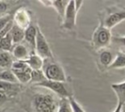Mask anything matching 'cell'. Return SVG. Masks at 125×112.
I'll return each instance as SVG.
<instances>
[{
    "instance_id": "obj_2",
    "label": "cell",
    "mask_w": 125,
    "mask_h": 112,
    "mask_svg": "<svg viewBox=\"0 0 125 112\" xmlns=\"http://www.w3.org/2000/svg\"><path fill=\"white\" fill-rule=\"evenodd\" d=\"M111 38L112 36H111V29L106 28L104 23L101 22L94 31L92 36V45L96 50H103L110 45L111 42Z\"/></svg>"
},
{
    "instance_id": "obj_30",
    "label": "cell",
    "mask_w": 125,
    "mask_h": 112,
    "mask_svg": "<svg viewBox=\"0 0 125 112\" xmlns=\"http://www.w3.org/2000/svg\"><path fill=\"white\" fill-rule=\"evenodd\" d=\"M6 95L4 94V93L3 92H0V104L1 103H3L4 101H6Z\"/></svg>"
},
{
    "instance_id": "obj_6",
    "label": "cell",
    "mask_w": 125,
    "mask_h": 112,
    "mask_svg": "<svg viewBox=\"0 0 125 112\" xmlns=\"http://www.w3.org/2000/svg\"><path fill=\"white\" fill-rule=\"evenodd\" d=\"M78 11L75 8V4L74 0L69 1L64 16L62 18V28L67 30H72L76 24V16Z\"/></svg>"
},
{
    "instance_id": "obj_31",
    "label": "cell",
    "mask_w": 125,
    "mask_h": 112,
    "mask_svg": "<svg viewBox=\"0 0 125 112\" xmlns=\"http://www.w3.org/2000/svg\"><path fill=\"white\" fill-rule=\"evenodd\" d=\"M122 108H123V105L119 104V103H117V105H116V108L115 109V110L113 112H121Z\"/></svg>"
},
{
    "instance_id": "obj_13",
    "label": "cell",
    "mask_w": 125,
    "mask_h": 112,
    "mask_svg": "<svg viewBox=\"0 0 125 112\" xmlns=\"http://www.w3.org/2000/svg\"><path fill=\"white\" fill-rule=\"evenodd\" d=\"M99 60L103 67L109 68V67L112 63L114 58H113L112 53L105 48V49H103V50H100V53H99Z\"/></svg>"
},
{
    "instance_id": "obj_21",
    "label": "cell",
    "mask_w": 125,
    "mask_h": 112,
    "mask_svg": "<svg viewBox=\"0 0 125 112\" xmlns=\"http://www.w3.org/2000/svg\"><path fill=\"white\" fill-rule=\"evenodd\" d=\"M57 112H72L68 98H61L58 101Z\"/></svg>"
},
{
    "instance_id": "obj_22",
    "label": "cell",
    "mask_w": 125,
    "mask_h": 112,
    "mask_svg": "<svg viewBox=\"0 0 125 112\" xmlns=\"http://www.w3.org/2000/svg\"><path fill=\"white\" fill-rule=\"evenodd\" d=\"M16 87H17L16 84H11V83L0 80V92H3L5 94V92L15 91L16 89Z\"/></svg>"
},
{
    "instance_id": "obj_1",
    "label": "cell",
    "mask_w": 125,
    "mask_h": 112,
    "mask_svg": "<svg viewBox=\"0 0 125 112\" xmlns=\"http://www.w3.org/2000/svg\"><path fill=\"white\" fill-rule=\"evenodd\" d=\"M42 72L45 75V79L48 80L63 82L66 81V74L62 67L54 61L53 59H46L44 60Z\"/></svg>"
},
{
    "instance_id": "obj_9",
    "label": "cell",
    "mask_w": 125,
    "mask_h": 112,
    "mask_svg": "<svg viewBox=\"0 0 125 112\" xmlns=\"http://www.w3.org/2000/svg\"><path fill=\"white\" fill-rule=\"evenodd\" d=\"M24 62L31 68V70H42L44 64V60L40 58V56L37 55L34 53H32L30 56L24 60Z\"/></svg>"
},
{
    "instance_id": "obj_5",
    "label": "cell",
    "mask_w": 125,
    "mask_h": 112,
    "mask_svg": "<svg viewBox=\"0 0 125 112\" xmlns=\"http://www.w3.org/2000/svg\"><path fill=\"white\" fill-rule=\"evenodd\" d=\"M35 86L46 88L48 90H51L52 92L58 95L61 98H69L71 96L70 94V92H69V91L67 90L66 85H65V84L63 82H58V81H52L45 79L43 82L35 84Z\"/></svg>"
},
{
    "instance_id": "obj_25",
    "label": "cell",
    "mask_w": 125,
    "mask_h": 112,
    "mask_svg": "<svg viewBox=\"0 0 125 112\" xmlns=\"http://www.w3.org/2000/svg\"><path fill=\"white\" fill-rule=\"evenodd\" d=\"M111 42L125 50V36H116L111 38Z\"/></svg>"
},
{
    "instance_id": "obj_18",
    "label": "cell",
    "mask_w": 125,
    "mask_h": 112,
    "mask_svg": "<svg viewBox=\"0 0 125 112\" xmlns=\"http://www.w3.org/2000/svg\"><path fill=\"white\" fill-rule=\"evenodd\" d=\"M125 67V54L119 53L114 58L111 65L109 67L110 69H121Z\"/></svg>"
},
{
    "instance_id": "obj_12",
    "label": "cell",
    "mask_w": 125,
    "mask_h": 112,
    "mask_svg": "<svg viewBox=\"0 0 125 112\" xmlns=\"http://www.w3.org/2000/svg\"><path fill=\"white\" fill-rule=\"evenodd\" d=\"M111 89L116 93L118 103L123 105L125 103V81L111 84Z\"/></svg>"
},
{
    "instance_id": "obj_3",
    "label": "cell",
    "mask_w": 125,
    "mask_h": 112,
    "mask_svg": "<svg viewBox=\"0 0 125 112\" xmlns=\"http://www.w3.org/2000/svg\"><path fill=\"white\" fill-rule=\"evenodd\" d=\"M33 106L37 112H57L58 102L51 94H36L33 98Z\"/></svg>"
},
{
    "instance_id": "obj_24",
    "label": "cell",
    "mask_w": 125,
    "mask_h": 112,
    "mask_svg": "<svg viewBox=\"0 0 125 112\" xmlns=\"http://www.w3.org/2000/svg\"><path fill=\"white\" fill-rule=\"evenodd\" d=\"M29 67L24 61H21V60H16L13 61L12 66H11V71H21L24 70V69Z\"/></svg>"
},
{
    "instance_id": "obj_33",
    "label": "cell",
    "mask_w": 125,
    "mask_h": 112,
    "mask_svg": "<svg viewBox=\"0 0 125 112\" xmlns=\"http://www.w3.org/2000/svg\"><path fill=\"white\" fill-rule=\"evenodd\" d=\"M121 112H125V110H124V109H123V108H122V110H121Z\"/></svg>"
},
{
    "instance_id": "obj_14",
    "label": "cell",
    "mask_w": 125,
    "mask_h": 112,
    "mask_svg": "<svg viewBox=\"0 0 125 112\" xmlns=\"http://www.w3.org/2000/svg\"><path fill=\"white\" fill-rule=\"evenodd\" d=\"M12 72L15 74L18 82L21 83V84H27V83H29L31 81L32 70L30 67H28V68L24 69V70L12 71Z\"/></svg>"
},
{
    "instance_id": "obj_11",
    "label": "cell",
    "mask_w": 125,
    "mask_h": 112,
    "mask_svg": "<svg viewBox=\"0 0 125 112\" xmlns=\"http://www.w3.org/2000/svg\"><path fill=\"white\" fill-rule=\"evenodd\" d=\"M24 30L25 29L21 28V27H19L16 24L12 26L11 29L10 30V34L11 35V38H12L14 45L20 44L24 40Z\"/></svg>"
},
{
    "instance_id": "obj_23",
    "label": "cell",
    "mask_w": 125,
    "mask_h": 112,
    "mask_svg": "<svg viewBox=\"0 0 125 112\" xmlns=\"http://www.w3.org/2000/svg\"><path fill=\"white\" fill-rule=\"evenodd\" d=\"M68 100H69V103H70L72 112H85L83 108H82L80 103L75 99L74 97L70 96V98H68Z\"/></svg>"
},
{
    "instance_id": "obj_17",
    "label": "cell",
    "mask_w": 125,
    "mask_h": 112,
    "mask_svg": "<svg viewBox=\"0 0 125 112\" xmlns=\"http://www.w3.org/2000/svg\"><path fill=\"white\" fill-rule=\"evenodd\" d=\"M14 43H13L12 38L10 34V32L3 37L0 40V51H5V52H10L12 50L13 47H14Z\"/></svg>"
},
{
    "instance_id": "obj_29",
    "label": "cell",
    "mask_w": 125,
    "mask_h": 112,
    "mask_svg": "<svg viewBox=\"0 0 125 112\" xmlns=\"http://www.w3.org/2000/svg\"><path fill=\"white\" fill-rule=\"evenodd\" d=\"M41 4H43V5L45 6H47V7H51L52 4V1H50V0H48V1H45V0H44V1H40Z\"/></svg>"
},
{
    "instance_id": "obj_10",
    "label": "cell",
    "mask_w": 125,
    "mask_h": 112,
    "mask_svg": "<svg viewBox=\"0 0 125 112\" xmlns=\"http://www.w3.org/2000/svg\"><path fill=\"white\" fill-rule=\"evenodd\" d=\"M37 36V27L33 25H29L24 30V40L29 44V46L34 50L35 42Z\"/></svg>"
},
{
    "instance_id": "obj_7",
    "label": "cell",
    "mask_w": 125,
    "mask_h": 112,
    "mask_svg": "<svg viewBox=\"0 0 125 112\" xmlns=\"http://www.w3.org/2000/svg\"><path fill=\"white\" fill-rule=\"evenodd\" d=\"M125 20V8L119 9L111 12L104 19V25L109 29L114 28L120 23Z\"/></svg>"
},
{
    "instance_id": "obj_8",
    "label": "cell",
    "mask_w": 125,
    "mask_h": 112,
    "mask_svg": "<svg viewBox=\"0 0 125 112\" xmlns=\"http://www.w3.org/2000/svg\"><path fill=\"white\" fill-rule=\"evenodd\" d=\"M11 51H12V55L14 56V58L16 59V60L24 61L30 56L28 47L21 43L15 45Z\"/></svg>"
},
{
    "instance_id": "obj_15",
    "label": "cell",
    "mask_w": 125,
    "mask_h": 112,
    "mask_svg": "<svg viewBox=\"0 0 125 112\" xmlns=\"http://www.w3.org/2000/svg\"><path fill=\"white\" fill-rule=\"evenodd\" d=\"M68 4V0H54V1H52V7H53L55 9V11H57V13L58 14V16H60L62 20L63 18V16H64Z\"/></svg>"
},
{
    "instance_id": "obj_20",
    "label": "cell",
    "mask_w": 125,
    "mask_h": 112,
    "mask_svg": "<svg viewBox=\"0 0 125 112\" xmlns=\"http://www.w3.org/2000/svg\"><path fill=\"white\" fill-rule=\"evenodd\" d=\"M45 77L44 75L42 70H32L31 72V81L30 82L34 83V85L39 83L43 82L44 80H45Z\"/></svg>"
},
{
    "instance_id": "obj_4",
    "label": "cell",
    "mask_w": 125,
    "mask_h": 112,
    "mask_svg": "<svg viewBox=\"0 0 125 112\" xmlns=\"http://www.w3.org/2000/svg\"><path fill=\"white\" fill-rule=\"evenodd\" d=\"M35 54L39 55L43 60L53 59V54L51 50V47L45 39V35L42 34L41 30L37 26V36L35 42Z\"/></svg>"
},
{
    "instance_id": "obj_16",
    "label": "cell",
    "mask_w": 125,
    "mask_h": 112,
    "mask_svg": "<svg viewBox=\"0 0 125 112\" xmlns=\"http://www.w3.org/2000/svg\"><path fill=\"white\" fill-rule=\"evenodd\" d=\"M12 55L10 52L0 51V67L2 68H11L13 63Z\"/></svg>"
},
{
    "instance_id": "obj_26",
    "label": "cell",
    "mask_w": 125,
    "mask_h": 112,
    "mask_svg": "<svg viewBox=\"0 0 125 112\" xmlns=\"http://www.w3.org/2000/svg\"><path fill=\"white\" fill-rule=\"evenodd\" d=\"M10 21H12L10 15H6V16H0V31H2L6 27V25Z\"/></svg>"
},
{
    "instance_id": "obj_28",
    "label": "cell",
    "mask_w": 125,
    "mask_h": 112,
    "mask_svg": "<svg viewBox=\"0 0 125 112\" xmlns=\"http://www.w3.org/2000/svg\"><path fill=\"white\" fill-rule=\"evenodd\" d=\"M7 9H8V4L5 2L0 1V13L4 12Z\"/></svg>"
},
{
    "instance_id": "obj_27",
    "label": "cell",
    "mask_w": 125,
    "mask_h": 112,
    "mask_svg": "<svg viewBox=\"0 0 125 112\" xmlns=\"http://www.w3.org/2000/svg\"><path fill=\"white\" fill-rule=\"evenodd\" d=\"M12 26H13V22L10 21L7 25H6V27L2 30V31H0V40H1L3 37L5 36V35H7L8 33H9L10 30L11 28H12Z\"/></svg>"
},
{
    "instance_id": "obj_32",
    "label": "cell",
    "mask_w": 125,
    "mask_h": 112,
    "mask_svg": "<svg viewBox=\"0 0 125 112\" xmlns=\"http://www.w3.org/2000/svg\"><path fill=\"white\" fill-rule=\"evenodd\" d=\"M123 109H124V110H125V103L123 104Z\"/></svg>"
},
{
    "instance_id": "obj_19",
    "label": "cell",
    "mask_w": 125,
    "mask_h": 112,
    "mask_svg": "<svg viewBox=\"0 0 125 112\" xmlns=\"http://www.w3.org/2000/svg\"><path fill=\"white\" fill-rule=\"evenodd\" d=\"M0 80L4 82L11 83V84H16L18 83L15 74L10 69H6L2 72H0Z\"/></svg>"
}]
</instances>
